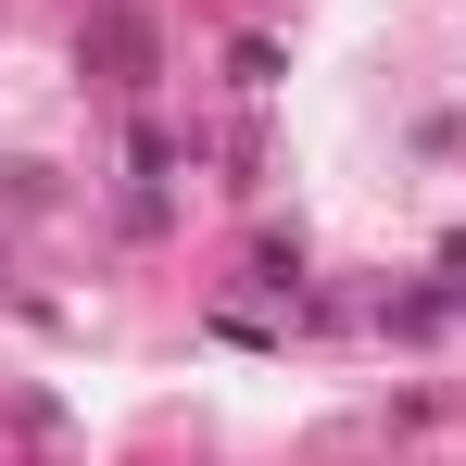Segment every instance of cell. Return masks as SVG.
I'll return each instance as SVG.
<instances>
[{"mask_svg":"<svg viewBox=\"0 0 466 466\" xmlns=\"http://www.w3.org/2000/svg\"><path fill=\"white\" fill-rule=\"evenodd\" d=\"M76 64H88L101 88H152V13H139V0H101L88 38H76Z\"/></svg>","mask_w":466,"mask_h":466,"instance_id":"obj_1","label":"cell"},{"mask_svg":"<svg viewBox=\"0 0 466 466\" xmlns=\"http://www.w3.org/2000/svg\"><path fill=\"white\" fill-rule=\"evenodd\" d=\"M127 164H139V189H127V228H164V177H177V152L139 127V152H127Z\"/></svg>","mask_w":466,"mask_h":466,"instance_id":"obj_2","label":"cell"},{"mask_svg":"<svg viewBox=\"0 0 466 466\" xmlns=\"http://www.w3.org/2000/svg\"><path fill=\"white\" fill-rule=\"evenodd\" d=\"M454 303H466V239H454Z\"/></svg>","mask_w":466,"mask_h":466,"instance_id":"obj_3","label":"cell"}]
</instances>
